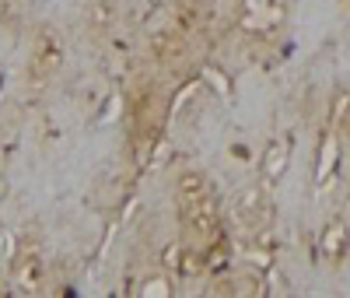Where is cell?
Wrapping results in <instances>:
<instances>
[{
  "instance_id": "obj_2",
  "label": "cell",
  "mask_w": 350,
  "mask_h": 298,
  "mask_svg": "<svg viewBox=\"0 0 350 298\" xmlns=\"http://www.w3.org/2000/svg\"><path fill=\"white\" fill-rule=\"evenodd\" d=\"M291 18V0H235V28L249 46H273Z\"/></svg>"
},
{
  "instance_id": "obj_5",
  "label": "cell",
  "mask_w": 350,
  "mask_h": 298,
  "mask_svg": "<svg viewBox=\"0 0 350 298\" xmlns=\"http://www.w3.org/2000/svg\"><path fill=\"white\" fill-rule=\"evenodd\" d=\"M347 253H350V225H347L343 214H333L323 225V232H319V260L336 271L347 260Z\"/></svg>"
},
{
  "instance_id": "obj_1",
  "label": "cell",
  "mask_w": 350,
  "mask_h": 298,
  "mask_svg": "<svg viewBox=\"0 0 350 298\" xmlns=\"http://www.w3.org/2000/svg\"><path fill=\"white\" fill-rule=\"evenodd\" d=\"M175 221H179V235L193 256L207 260L221 246V211L211 179L200 169H183L175 175Z\"/></svg>"
},
{
  "instance_id": "obj_4",
  "label": "cell",
  "mask_w": 350,
  "mask_h": 298,
  "mask_svg": "<svg viewBox=\"0 0 350 298\" xmlns=\"http://www.w3.org/2000/svg\"><path fill=\"white\" fill-rule=\"evenodd\" d=\"M46 277H49V271H46L42 249L36 243L21 246L14 253V260H11V288L18 295H42L46 291Z\"/></svg>"
},
{
  "instance_id": "obj_6",
  "label": "cell",
  "mask_w": 350,
  "mask_h": 298,
  "mask_svg": "<svg viewBox=\"0 0 350 298\" xmlns=\"http://www.w3.org/2000/svg\"><path fill=\"white\" fill-rule=\"evenodd\" d=\"M343 151H350V99L343 105Z\"/></svg>"
},
{
  "instance_id": "obj_3",
  "label": "cell",
  "mask_w": 350,
  "mask_h": 298,
  "mask_svg": "<svg viewBox=\"0 0 350 298\" xmlns=\"http://www.w3.org/2000/svg\"><path fill=\"white\" fill-rule=\"evenodd\" d=\"M25 67H28V81L39 84V88L60 74V67H64V39L53 25L36 28L32 42H28V64Z\"/></svg>"
}]
</instances>
